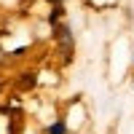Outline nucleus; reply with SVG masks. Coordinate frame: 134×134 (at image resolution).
Returning <instances> with one entry per match:
<instances>
[{
  "label": "nucleus",
  "mask_w": 134,
  "mask_h": 134,
  "mask_svg": "<svg viewBox=\"0 0 134 134\" xmlns=\"http://www.w3.org/2000/svg\"><path fill=\"white\" fill-rule=\"evenodd\" d=\"M48 131H51V134H64V124H57V126H51Z\"/></svg>",
  "instance_id": "f257e3e1"
}]
</instances>
